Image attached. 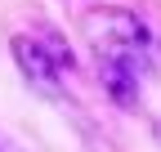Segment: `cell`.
<instances>
[{
  "instance_id": "1",
  "label": "cell",
  "mask_w": 161,
  "mask_h": 152,
  "mask_svg": "<svg viewBox=\"0 0 161 152\" xmlns=\"http://www.w3.org/2000/svg\"><path fill=\"white\" fill-rule=\"evenodd\" d=\"M80 31L94 49V58H112V63H125L143 76L148 67V54H152V36L148 27L139 23L130 9H112V5H98L80 14Z\"/></svg>"
},
{
  "instance_id": "2",
  "label": "cell",
  "mask_w": 161,
  "mask_h": 152,
  "mask_svg": "<svg viewBox=\"0 0 161 152\" xmlns=\"http://www.w3.org/2000/svg\"><path fill=\"white\" fill-rule=\"evenodd\" d=\"M14 58H18V72L23 81L45 94V99H63V76L72 72V49L63 45L58 31H45V36H14Z\"/></svg>"
},
{
  "instance_id": "3",
  "label": "cell",
  "mask_w": 161,
  "mask_h": 152,
  "mask_svg": "<svg viewBox=\"0 0 161 152\" xmlns=\"http://www.w3.org/2000/svg\"><path fill=\"white\" fill-rule=\"evenodd\" d=\"M98 67V85L108 90V99H116L121 107H134L139 103V72L125 63H112V58H94Z\"/></svg>"
}]
</instances>
